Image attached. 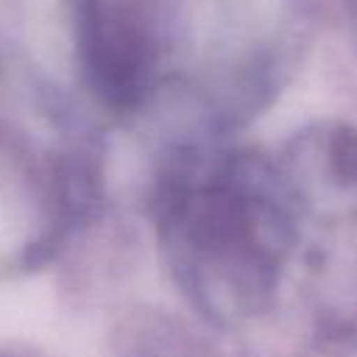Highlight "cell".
Listing matches in <instances>:
<instances>
[]
</instances>
